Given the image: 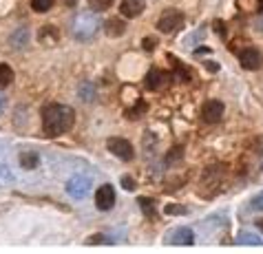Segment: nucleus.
Returning <instances> with one entry per match:
<instances>
[{"label": "nucleus", "mask_w": 263, "mask_h": 254, "mask_svg": "<svg viewBox=\"0 0 263 254\" xmlns=\"http://www.w3.org/2000/svg\"><path fill=\"white\" fill-rule=\"evenodd\" d=\"M76 124V111L64 104H47L42 108V128L51 137L64 135Z\"/></svg>", "instance_id": "1"}, {"label": "nucleus", "mask_w": 263, "mask_h": 254, "mask_svg": "<svg viewBox=\"0 0 263 254\" xmlns=\"http://www.w3.org/2000/svg\"><path fill=\"white\" fill-rule=\"evenodd\" d=\"M98 29H100V20L93 13H80L76 18V25H73V33H76L78 40L86 42V40L96 38Z\"/></svg>", "instance_id": "2"}, {"label": "nucleus", "mask_w": 263, "mask_h": 254, "mask_svg": "<svg viewBox=\"0 0 263 254\" xmlns=\"http://www.w3.org/2000/svg\"><path fill=\"white\" fill-rule=\"evenodd\" d=\"M184 27V13L177 9H166L157 20V29L164 33H175Z\"/></svg>", "instance_id": "3"}, {"label": "nucleus", "mask_w": 263, "mask_h": 254, "mask_svg": "<svg viewBox=\"0 0 263 254\" xmlns=\"http://www.w3.org/2000/svg\"><path fill=\"white\" fill-rule=\"evenodd\" d=\"M106 148L111 150V155L120 157L122 162H130L133 155H135V150H133V146H130V142L128 140H122V137H111V140L106 142Z\"/></svg>", "instance_id": "4"}, {"label": "nucleus", "mask_w": 263, "mask_h": 254, "mask_svg": "<svg viewBox=\"0 0 263 254\" xmlns=\"http://www.w3.org/2000/svg\"><path fill=\"white\" fill-rule=\"evenodd\" d=\"M89 188H91V179L89 177H86V175H76V177L69 179L67 192L71 194L73 199H84L86 192H89Z\"/></svg>", "instance_id": "5"}, {"label": "nucleus", "mask_w": 263, "mask_h": 254, "mask_svg": "<svg viewBox=\"0 0 263 254\" xmlns=\"http://www.w3.org/2000/svg\"><path fill=\"white\" fill-rule=\"evenodd\" d=\"M239 60H241V67L243 69L257 71V69H261V64H263V53L259 49H254V47H246L243 51H241Z\"/></svg>", "instance_id": "6"}, {"label": "nucleus", "mask_w": 263, "mask_h": 254, "mask_svg": "<svg viewBox=\"0 0 263 254\" xmlns=\"http://www.w3.org/2000/svg\"><path fill=\"white\" fill-rule=\"evenodd\" d=\"M223 111H226L223 102H219V100H208L206 104H203L201 118H203V122H208V124H217V122L223 118Z\"/></svg>", "instance_id": "7"}, {"label": "nucleus", "mask_w": 263, "mask_h": 254, "mask_svg": "<svg viewBox=\"0 0 263 254\" xmlns=\"http://www.w3.org/2000/svg\"><path fill=\"white\" fill-rule=\"evenodd\" d=\"M164 241L168 245H193L195 243V235L191 228H177L173 232H168Z\"/></svg>", "instance_id": "8"}, {"label": "nucleus", "mask_w": 263, "mask_h": 254, "mask_svg": "<svg viewBox=\"0 0 263 254\" xmlns=\"http://www.w3.org/2000/svg\"><path fill=\"white\" fill-rule=\"evenodd\" d=\"M96 206L100 210H111L115 206V190H113V186L104 184L102 188H98V192H96Z\"/></svg>", "instance_id": "9"}, {"label": "nucleus", "mask_w": 263, "mask_h": 254, "mask_svg": "<svg viewBox=\"0 0 263 254\" xmlns=\"http://www.w3.org/2000/svg\"><path fill=\"white\" fill-rule=\"evenodd\" d=\"M144 9H146L144 0H122L120 5V13L124 18H137Z\"/></svg>", "instance_id": "10"}, {"label": "nucleus", "mask_w": 263, "mask_h": 254, "mask_svg": "<svg viewBox=\"0 0 263 254\" xmlns=\"http://www.w3.org/2000/svg\"><path fill=\"white\" fill-rule=\"evenodd\" d=\"M166 84H168V75L164 71H159V69L148 71V75H146V86H148L151 91H159V89H164Z\"/></svg>", "instance_id": "11"}, {"label": "nucleus", "mask_w": 263, "mask_h": 254, "mask_svg": "<svg viewBox=\"0 0 263 254\" xmlns=\"http://www.w3.org/2000/svg\"><path fill=\"white\" fill-rule=\"evenodd\" d=\"M38 40H40V45H45V47H51V45H55L58 40H60V33H58V29L55 27H51V25H45L38 31Z\"/></svg>", "instance_id": "12"}, {"label": "nucleus", "mask_w": 263, "mask_h": 254, "mask_svg": "<svg viewBox=\"0 0 263 254\" xmlns=\"http://www.w3.org/2000/svg\"><path fill=\"white\" fill-rule=\"evenodd\" d=\"M124 31H126V23L122 18H108L104 23V33L111 35V38H120Z\"/></svg>", "instance_id": "13"}, {"label": "nucleus", "mask_w": 263, "mask_h": 254, "mask_svg": "<svg viewBox=\"0 0 263 254\" xmlns=\"http://www.w3.org/2000/svg\"><path fill=\"white\" fill-rule=\"evenodd\" d=\"M13 82V69L9 67V64H0V89H7Z\"/></svg>", "instance_id": "14"}, {"label": "nucleus", "mask_w": 263, "mask_h": 254, "mask_svg": "<svg viewBox=\"0 0 263 254\" xmlns=\"http://www.w3.org/2000/svg\"><path fill=\"white\" fill-rule=\"evenodd\" d=\"M18 159H20V166L27 168V170H31V168L38 166V155H35V152H23Z\"/></svg>", "instance_id": "15"}, {"label": "nucleus", "mask_w": 263, "mask_h": 254, "mask_svg": "<svg viewBox=\"0 0 263 254\" xmlns=\"http://www.w3.org/2000/svg\"><path fill=\"white\" fill-rule=\"evenodd\" d=\"M237 243H243V245H261V239L257 235H252V232H241Z\"/></svg>", "instance_id": "16"}, {"label": "nucleus", "mask_w": 263, "mask_h": 254, "mask_svg": "<svg viewBox=\"0 0 263 254\" xmlns=\"http://www.w3.org/2000/svg\"><path fill=\"white\" fill-rule=\"evenodd\" d=\"M137 203L142 206V210H144V214H146V217H153V214H155V203H153V199L140 197V199H137Z\"/></svg>", "instance_id": "17"}, {"label": "nucleus", "mask_w": 263, "mask_h": 254, "mask_svg": "<svg viewBox=\"0 0 263 254\" xmlns=\"http://www.w3.org/2000/svg\"><path fill=\"white\" fill-rule=\"evenodd\" d=\"M55 0H31V7H33V11H49L51 9V5H53Z\"/></svg>", "instance_id": "18"}, {"label": "nucleus", "mask_w": 263, "mask_h": 254, "mask_svg": "<svg viewBox=\"0 0 263 254\" xmlns=\"http://www.w3.org/2000/svg\"><path fill=\"white\" fill-rule=\"evenodd\" d=\"M171 62L175 64V69H177L179 73H181V80H193V77H195V75H193V71H188V69L184 67V64H181L179 60H175L173 55H171Z\"/></svg>", "instance_id": "19"}, {"label": "nucleus", "mask_w": 263, "mask_h": 254, "mask_svg": "<svg viewBox=\"0 0 263 254\" xmlns=\"http://www.w3.org/2000/svg\"><path fill=\"white\" fill-rule=\"evenodd\" d=\"M89 5H91L93 11H104L113 5V0H89Z\"/></svg>", "instance_id": "20"}, {"label": "nucleus", "mask_w": 263, "mask_h": 254, "mask_svg": "<svg viewBox=\"0 0 263 254\" xmlns=\"http://www.w3.org/2000/svg\"><path fill=\"white\" fill-rule=\"evenodd\" d=\"M181 152H184V148H181V146H177V148H171V152H168V159H166V162H168V164L179 162V159H181Z\"/></svg>", "instance_id": "21"}, {"label": "nucleus", "mask_w": 263, "mask_h": 254, "mask_svg": "<svg viewBox=\"0 0 263 254\" xmlns=\"http://www.w3.org/2000/svg\"><path fill=\"white\" fill-rule=\"evenodd\" d=\"M164 212L166 214H186V208L184 206H175V203H168Z\"/></svg>", "instance_id": "22"}, {"label": "nucleus", "mask_w": 263, "mask_h": 254, "mask_svg": "<svg viewBox=\"0 0 263 254\" xmlns=\"http://www.w3.org/2000/svg\"><path fill=\"white\" fill-rule=\"evenodd\" d=\"M250 210H263V192L250 201Z\"/></svg>", "instance_id": "23"}, {"label": "nucleus", "mask_w": 263, "mask_h": 254, "mask_svg": "<svg viewBox=\"0 0 263 254\" xmlns=\"http://www.w3.org/2000/svg\"><path fill=\"white\" fill-rule=\"evenodd\" d=\"M122 186L126 188V190H135V181L130 177H122Z\"/></svg>", "instance_id": "24"}, {"label": "nucleus", "mask_w": 263, "mask_h": 254, "mask_svg": "<svg viewBox=\"0 0 263 254\" xmlns=\"http://www.w3.org/2000/svg\"><path fill=\"white\" fill-rule=\"evenodd\" d=\"M155 47H157V40H155V38H146V40H144V49H146V51H153Z\"/></svg>", "instance_id": "25"}, {"label": "nucleus", "mask_w": 263, "mask_h": 254, "mask_svg": "<svg viewBox=\"0 0 263 254\" xmlns=\"http://www.w3.org/2000/svg\"><path fill=\"white\" fill-rule=\"evenodd\" d=\"M215 29H217V33L221 35V38H226V25L221 23V20H215Z\"/></svg>", "instance_id": "26"}, {"label": "nucleus", "mask_w": 263, "mask_h": 254, "mask_svg": "<svg viewBox=\"0 0 263 254\" xmlns=\"http://www.w3.org/2000/svg\"><path fill=\"white\" fill-rule=\"evenodd\" d=\"M100 241H106V237H104V235H96V237H89V241H86V243H89V245H98Z\"/></svg>", "instance_id": "27"}, {"label": "nucleus", "mask_w": 263, "mask_h": 254, "mask_svg": "<svg viewBox=\"0 0 263 254\" xmlns=\"http://www.w3.org/2000/svg\"><path fill=\"white\" fill-rule=\"evenodd\" d=\"M206 69L213 71V73H217V71H219V64H217V62H206Z\"/></svg>", "instance_id": "28"}, {"label": "nucleus", "mask_w": 263, "mask_h": 254, "mask_svg": "<svg viewBox=\"0 0 263 254\" xmlns=\"http://www.w3.org/2000/svg\"><path fill=\"white\" fill-rule=\"evenodd\" d=\"M5 111V97H0V113Z\"/></svg>", "instance_id": "29"}, {"label": "nucleus", "mask_w": 263, "mask_h": 254, "mask_svg": "<svg viewBox=\"0 0 263 254\" xmlns=\"http://www.w3.org/2000/svg\"><path fill=\"white\" fill-rule=\"evenodd\" d=\"M64 3H67V7H73V5L78 3V0H64Z\"/></svg>", "instance_id": "30"}, {"label": "nucleus", "mask_w": 263, "mask_h": 254, "mask_svg": "<svg viewBox=\"0 0 263 254\" xmlns=\"http://www.w3.org/2000/svg\"><path fill=\"white\" fill-rule=\"evenodd\" d=\"M257 226H259V230L263 232V219H259V221H257Z\"/></svg>", "instance_id": "31"}, {"label": "nucleus", "mask_w": 263, "mask_h": 254, "mask_svg": "<svg viewBox=\"0 0 263 254\" xmlns=\"http://www.w3.org/2000/svg\"><path fill=\"white\" fill-rule=\"evenodd\" d=\"M259 3H261V5H263V0H259Z\"/></svg>", "instance_id": "32"}, {"label": "nucleus", "mask_w": 263, "mask_h": 254, "mask_svg": "<svg viewBox=\"0 0 263 254\" xmlns=\"http://www.w3.org/2000/svg\"><path fill=\"white\" fill-rule=\"evenodd\" d=\"M261 168H263V162H261Z\"/></svg>", "instance_id": "33"}]
</instances>
